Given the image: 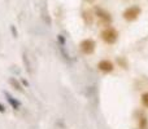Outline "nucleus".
I'll return each instance as SVG.
<instances>
[{
    "label": "nucleus",
    "instance_id": "6",
    "mask_svg": "<svg viewBox=\"0 0 148 129\" xmlns=\"http://www.w3.org/2000/svg\"><path fill=\"white\" fill-rule=\"evenodd\" d=\"M139 129H148L147 118H140V122H139Z\"/></svg>",
    "mask_w": 148,
    "mask_h": 129
},
{
    "label": "nucleus",
    "instance_id": "1",
    "mask_svg": "<svg viewBox=\"0 0 148 129\" xmlns=\"http://www.w3.org/2000/svg\"><path fill=\"white\" fill-rule=\"evenodd\" d=\"M117 31L114 30V28H112V27H107L104 31L101 32V38H103V40L105 41V43H108V44H113L116 40H117Z\"/></svg>",
    "mask_w": 148,
    "mask_h": 129
},
{
    "label": "nucleus",
    "instance_id": "2",
    "mask_svg": "<svg viewBox=\"0 0 148 129\" xmlns=\"http://www.w3.org/2000/svg\"><path fill=\"white\" fill-rule=\"evenodd\" d=\"M140 14V9L138 7H130L123 12V17L127 21H134L138 18V16Z\"/></svg>",
    "mask_w": 148,
    "mask_h": 129
},
{
    "label": "nucleus",
    "instance_id": "8",
    "mask_svg": "<svg viewBox=\"0 0 148 129\" xmlns=\"http://www.w3.org/2000/svg\"><path fill=\"white\" fill-rule=\"evenodd\" d=\"M142 103L148 109V93H144L143 96H142Z\"/></svg>",
    "mask_w": 148,
    "mask_h": 129
},
{
    "label": "nucleus",
    "instance_id": "9",
    "mask_svg": "<svg viewBox=\"0 0 148 129\" xmlns=\"http://www.w3.org/2000/svg\"><path fill=\"white\" fill-rule=\"evenodd\" d=\"M10 84H12V85L14 86L16 89H18V91H22V88H21V86H20V84H18V83H16V81L13 80V79H10Z\"/></svg>",
    "mask_w": 148,
    "mask_h": 129
},
{
    "label": "nucleus",
    "instance_id": "10",
    "mask_svg": "<svg viewBox=\"0 0 148 129\" xmlns=\"http://www.w3.org/2000/svg\"><path fill=\"white\" fill-rule=\"evenodd\" d=\"M4 111H5L4 106H3V105H0V112H4Z\"/></svg>",
    "mask_w": 148,
    "mask_h": 129
},
{
    "label": "nucleus",
    "instance_id": "7",
    "mask_svg": "<svg viewBox=\"0 0 148 129\" xmlns=\"http://www.w3.org/2000/svg\"><path fill=\"white\" fill-rule=\"evenodd\" d=\"M5 96H7V99H8V101H9V103L12 105V106L14 107V109H17V107L20 106V103H18L17 101H14V99H13L12 97H10V96H9V94H8V93H5Z\"/></svg>",
    "mask_w": 148,
    "mask_h": 129
},
{
    "label": "nucleus",
    "instance_id": "5",
    "mask_svg": "<svg viewBox=\"0 0 148 129\" xmlns=\"http://www.w3.org/2000/svg\"><path fill=\"white\" fill-rule=\"evenodd\" d=\"M97 14H99V18H101L104 22H107V23H109L110 21H112V18H110V16L108 14V13H105V12H103V10H97Z\"/></svg>",
    "mask_w": 148,
    "mask_h": 129
},
{
    "label": "nucleus",
    "instance_id": "3",
    "mask_svg": "<svg viewBox=\"0 0 148 129\" xmlns=\"http://www.w3.org/2000/svg\"><path fill=\"white\" fill-rule=\"evenodd\" d=\"M79 47H81V51L84 54H91L95 51V41L92 39H86V40L82 41Z\"/></svg>",
    "mask_w": 148,
    "mask_h": 129
},
{
    "label": "nucleus",
    "instance_id": "4",
    "mask_svg": "<svg viewBox=\"0 0 148 129\" xmlns=\"http://www.w3.org/2000/svg\"><path fill=\"white\" fill-rule=\"evenodd\" d=\"M97 67H99L100 71H103V72H110V71H113V63L110 61H108V59H103V61H100L99 63H97Z\"/></svg>",
    "mask_w": 148,
    "mask_h": 129
}]
</instances>
